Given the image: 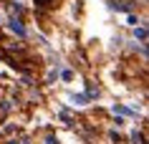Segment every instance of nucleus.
<instances>
[{"label": "nucleus", "instance_id": "f257e3e1", "mask_svg": "<svg viewBox=\"0 0 149 144\" xmlns=\"http://www.w3.org/2000/svg\"><path fill=\"white\" fill-rule=\"evenodd\" d=\"M8 28H10V33H15V35H20V38L25 35V28H23V23H20L18 18H10V20H8Z\"/></svg>", "mask_w": 149, "mask_h": 144}, {"label": "nucleus", "instance_id": "f03ea898", "mask_svg": "<svg viewBox=\"0 0 149 144\" xmlns=\"http://www.w3.org/2000/svg\"><path fill=\"white\" fill-rule=\"evenodd\" d=\"M134 38H139L141 43H144V40H147V28H144V25H139V28L134 25Z\"/></svg>", "mask_w": 149, "mask_h": 144}, {"label": "nucleus", "instance_id": "7ed1b4c3", "mask_svg": "<svg viewBox=\"0 0 149 144\" xmlns=\"http://www.w3.org/2000/svg\"><path fill=\"white\" fill-rule=\"evenodd\" d=\"M114 114H124V116H132V114H136L134 109H126V106H114Z\"/></svg>", "mask_w": 149, "mask_h": 144}, {"label": "nucleus", "instance_id": "20e7f679", "mask_svg": "<svg viewBox=\"0 0 149 144\" xmlns=\"http://www.w3.org/2000/svg\"><path fill=\"white\" fill-rule=\"evenodd\" d=\"M86 96H88V99H94V96H99V86H94V83H88V88H86Z\"/></svg>", "mask_w": 149, "mask_h": 144}, {"label": "nucleus", "instance_id": "39448f33", "mask_svg": "<svg viewBox=\"0 0 149 144\" xmlns=\"http://www.w3.org/2000/svg\"><path fill=\"white\" fill-rule=\"evenodd\" d=\"M86 101H88V96H84V94L73 96V104H76V106H84V104H86Z\"/></svg>", "mask_w": 149, "mask_h": 144}, {"label": "nucleus", "instance_id": "423d86ee", "mask_svg": "<svg viewBox=\"0 0 149 144\" xmlns=\"http://www.w3.org/2000/svg\"><path fill=\"white\" fill-rule=\"evenodd\" d=\"M132 139H134V144H141V134H139V131H134Z\"/></svg>", "mask_w": 149, "mask_h": 144}, {"label": "nucleus", "instance_id": "0eeeda50", "mask_svg": "<svg viewBox=\"0 0 149 144\" xmlns=\"http://www.w3.org/2000/svg\"><path fill=\"white\" fill-rule=\"evenodd\" d=\"M46 144H58V139H56V136H51V134H48V136H46Z\"/></svg>", "mask_w": 149, "mask_h": 144}, {"label": "nucleus", "instance_id": "6e6552de", "mask_svg": "<svg viewBox=\"0 0 149 144\" xmlns=\"http://www.w3.org/2000/svg\"><path fill=\"white\" fill-rule=\"evenodd\" d=\"M36 3H38V5H48V3H51V0H36Z\"/></svg>", "mask_w": 149, "mask_h": 144}]
</instances>
